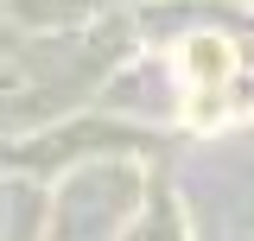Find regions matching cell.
I'll list each match as a JSON object with an SVG mask.
<instances>
[{"label":"cell","instance_id":"6da1fadb","mask_svg":"<svg viewBox=\"0 0 254 241\" xmlns=\"http://www.w3.org/2000/svg\"><path fill=\"white\" fill-rule=\"evenodd\" d=\"M229 58H222V45H190V76H222Z\"/></svg>","mask_w":254,"mask_h":241}]
</instances>
